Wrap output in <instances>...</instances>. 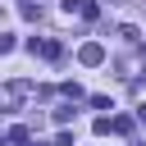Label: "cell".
<instances>
[{"instance_id":"cell-1","label":"cell","mask_w":146,"mask_h":146,"mask_svg":"<svg viewBox=\"0 0 146 146\" xmlns=\"http://www.w3.org/2000/svg\"><path fill=\"white\" fill-rule=\"evenodd\" d=\"M78 59H82V64H91V68H96V64H105V46H100V41H87V46H82V50H78Z\"/></svg>"},{"instance_id":"cell-2","label":"cell","mask_w":146,"mask_h":146,"mask_svg":"<svg viewBox=\"0 0 146 146\" xmlns=\"http://www.w3.org/2000/svg\"><path fill=\"white\" fill-rule=\"evenodd\" d=\"M23 96H27V82H14V87H5V91H0V105H5V110H18V100H23Z\"/></svg>"},{"instance_id":"cell-3","label":"cell","mask_w":146,"mask_h":146,"mask_svg":"<svg viewBox=\"0 0 146 146\" xmlns=\"http://www.w3.org/2000/svg\"><path fill=\"white\" fill-rule=\"evenodd\" d=\"M27 50H32V55H36V50H41V55H46V59H59V55H64V46H59V41H36V36H32V41H27Z\"/></svg>"},{"instance_id":"cell-4","label":"cell","mask_w":146,"mask_h":146,"mask_svg":"<svg viewBox=\"0 0 146 146\" xmlns=\"http://www.w3.org/2000/svg\"><path fill=\"white\" fill-rule=\"evenodd\" d=\"M110 132H132V119H128V114H119V119H110Z\"/></svg>"},{"instance_id":"cell-5","label":"cell","mask_w":146,"mask_h":146,"mask_svg":"<svg viewBox=\"0 0 146 146\" xmlns=\"http://www.w3.org/2000/svg\"><path fill=\"white\" fill-rule=\"evenodd\" d=\"M9 50H14V36H9V32H0V55H9Z\"/></svg>"},{"instance_id":"cell-6","label":"cell","mask_w":146,"mask_h":146,"mask_svg":"<svg viewBox=\"0 0 146 146\" xmlns=\"http://www.w3.org/2000/svg\"><path fill=\"white\" fill-rule=\"evenodd\" d=\"M0 146H9V137H0Z\"/></svg>"},{"instance_id":"cell-7","label":"cell","mask_w":146,"mask_h":146,"mask_svg":"<svg viewBox=\"0 0 146 146\" xmlns=\"http://www.w3.org/2000/svg\"><path fill=\"white\" fill-rule=\"evenodd\" d=\"M141 119H146V105H141Z\"/></svg>"}]
</instances>
